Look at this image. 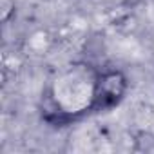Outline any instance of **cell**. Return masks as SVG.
Here are the masks:
<instances>
[{
    "label": "cell",
    "mask_w": 154,
    "mask_h": 154,
    "mask_svg": "<svg viewBox=\"0 0 154 154\" xmlns=\"http://www.w3.org/2000/svg\"><path fill=\"white\" fill-rule=\"evenodd\" d=\"M0 8H2V20L8 22L11 13H15V2L13 0H0Z\"/></svg>",
    "instance_id": "obj_3"
},
{
    "label": "cell",
    "mask_w": 154,
    "mask_h": 154,
    "mask_svg": "<svg viewBox=\"0 0 154 154\" xmlns=\"http://www.w3.org/2000/svg\"><path fill=\"white\" fill-rule=\"evenodd\" d=\"M129 80L118 69L98 71L96 87H94V103L93 111H111L120 105L127 94Z\"/></svg>",
    "instance_id": "obj_2"
},
{
    "label": "cell",
    "mask_w": 154,
    "mask_h": 154,
    "mask_svg": "<svg viewBox=\"0 0 154 154\" xmlns=\"http://www.w3.org/2000/svg\"><path fill=\"white\" fill-rule=\"evenodd\" d=\"M96 76L98 71L87 63H72L62 69L45 94V120L63 125L93 111Z\"/></svg>",
    "instance_id": "obj_1"
}]
</instances>
